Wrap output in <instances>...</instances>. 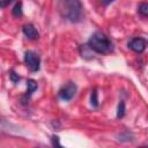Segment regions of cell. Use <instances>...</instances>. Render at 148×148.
<instances>
[{
    "label": "cell",
    "mask_w": 148,
    "mask_h": 148,
    "mask_svg": "<svg viewBox=\"0 0 148 148\" xmlns=\"http://www.w3.org/2000/svg\"><path fill=\"white\" fill-rule=\"evenodd\" d=\"M9 79H10V81H12L13 83H17L21 77H20V75H18L17 73H15L14 71H10V72H9Z\"/></svg>",
    "instance_id": "obj_13"
},
{
    "label": "cell",
    "mask_w": 148,
    "mask_h": 148,
    "mask_svg": "<svg viewBox=\"0 0 148 148\" xmlns=\"http://www.w3.org/2000/svg\"><path fill=\"white\" fill-rule=\"evenodd\" d=\"M52 141H53V145H54V146H56V145H57V146H60L59 142H58V141H59V138H58L57 135H53V136H52Z\"/></svg>",
    "instance_id": "obj_15"
},
{
    "label": "cell",
    "mask_w": 148,
    "mask_h": 148,
    "mask_svg": "<svg viewBox=\"0 0 148 148\" xmlns=\"http://www.w3.org/2000/svg\"><path fill=\"white\" fill-rule=\"evenodd\" d=\"M76 90H77V87H76V84L74 82H67L64 87H61V89L59 90L58 95H59L60 99H62L65 102H68L75 96Z\"/></svg>",
    "instance_id": "obj_4"
},
{
    "label": "cell",
    "mask_w": 148,
    "mask_h": 148,
    "mask_svg": "<svg viewBox=\"0 0 148 148\" xmlns=\"http://www.w3.org/2000/svg\"><path fill=\"white\" fill-rule=\"evenodd\" d=\"M146 46H147V42L141 37H135L131 39L128 43V47L136 53H142L146 50Z\"/></svg>",
    "instance_id": "obj_5"
},
{
    "label": "cell",
    "mask_w": 148,
    "mask_h": 148,
    "mask_svg": "<svg viewBox=\"0 0 148 148\" xmlns=\"http://www.w3.org/2000/svg\"><path fill=\"white\" fill-rule=\"evenodd\" d=\"M13 2V0H0V5H1V7L2 8H5V7H7L9 3H12Z\"/></svg>",
    "instance_id": "obj_14"
},
{
    "label": "cell",
    "mask_w": 148,
    "mask_h": 148,
    "mask_svg": "<svg viewBox=\"0 0 148 148\" xmlns=\"http://www.w3.org/2000/svg\"><path fill=\"white\" fill-rule=\"evenodd\" d=\"M99 1H101V2L103 3V5H105V6H108V5H110V3H111V2L113 1V0H99Z\"/></svg>",
    "instance_id": "obj_16"
},
{
    "label": "cell",
    "mask_w": 148,
    "mask_h": 148,
    "mask_svg": "<svg viewBox=\"0 0 148 148\" xmlns=\"http://www.w3.org/2000/svg\"><path fill=\"white\" fill-rule=\"evenodd\" d=\"M90 104L92 108H97L98 106V95H97V90L94 89L91 90V95H90Z\"/></svg>",
    "instance_id": "obj_10"
},
{
    "label": "cell",
    "mask_w": 148,
    "mask_h": 148,
    "mask_svg": "<svg viewBox=\"0 0 148 148\" xmlns=\"http://www.w3.org/2000/svg\"><path fill=\"white\" fill-rule=\"evenodd\" d=\"M80 52H81L82 58H84V59H91V58H94V56H92V52H94V51L89 47L88 44H86V45H81V47H80Z\"/></svg>",
    "instance_id": "obj_8"
},
{
    "label": "cell",
    "mask_w": 148,
    "mask_h": 148,
    "mask_svg": "<svg viewBox=\"0 0 148 148\" xmlns=\"http://www.w3.org/2000/svg\"><path fill=\"white\" fill-rule=\"evenodd\" d=\"M37 82L35 81V80H32V79H30V80H28L27 81V92H25V95L23 96V98H22V103L23 104H25L28 101H29V98L31 97V95L34 94V91L37 89Z\"/></svg>",
    "instance_id": "obj_7"
},
{
    "label": "cell",
    "mask_w": 148,
    "mask_h": 148,
    "mask_svg": "<svg viewBox=\"0 0 148 148\" xmlns=\"http://www.w3.org/2000/svg\"><path fill=\"white\" fill-rule=\"evenodd\" d=\"M125 116V103L124 101H120L118 104V109H117V118H123Z\"/></svg>",
    "instance_id": "obj_12"
},
{
    "label": "cell",
    "mask_w": 148,
    "mask_h": 148,
    "mask_svg": "<svg viewBox=\"0 0 148 148\" xmlns=\"http://www.w3.org/2000/svg\"><path fill=\"white\" fill-rule=\"evenodd\" d=\"M12 14L14 17H21L22 16V2L21 1H17L15 3V6L12 9Z\"/></svg>",
    "instance_id": "obj_9"
},
{
    "label": "cell",
    "mask_w": 148,
    "mask_h": 148,
    "mask_svg": "<svg viewBox=\"0 0 148 148\" xmlns=\"http://www.w3.org/2000/svg\"><path fill=\"white\" fill-rule=\"evenodd\" d=\"M138 12L143 17H148V3H146V2L140 3L139 7H138Z\"/></svg>",
    "instance_id": "obj_11"
},
{
    "label": "cell",
    "mask_w": 148,
    "mask_h": 148,
    "mask_svg": "<svg viewBox=\"0 0 148 148\" xmlns=\"http://www.w3.org/2000/svg\"><path fill=\"white\" fill-rule=\"evenodd\" d=\"M22 31L25 35V37H28L31 40H36V39L39 38V32L37 31V29L32 24H25V25H23Z\"/></svg>",
    "instance_id": "obj_6"
},
{
    "label": "cell",
    "mask_w": 148,
    "mask_h": 148,
    "mask_svg": "<svg viewBox=\"0 0 148 148\" xmlns=\"http://www.w3.org/2000/svg\"><path fill=\"white\" fill-rule=\"evenodd\" d=\"M88 45L95 53L98 54H108L113 51L112 42L109 39V37L101 31H96L90 36L88 40Z\"/></svg>",
    "instance_id": "obj_2"
},
{
    "label": "cell",
    "mask_w": 148,
    "mask_h": 148,
    "mask_svg": "<svg viewBox=\"0 0 148 148\" xmlns=\"http://www.w3.org/2000/svg\"><path fill=\"white\" fill-rule=\"evenodd\" d=\"M24 62L25 66L31 72H37L40 68V58L39 56L34 51H25L24 53Z\"/></svg>",
    "instance_id": "obj_3"
},
{
    "label": "cell",
    "mask_w": 148,
    "mask_h": 148,
    "mask_svg": "<svg viewBox=\"0 0 148 148\" xmlns=\"http://www.w3.org/2000/svg\"><path fill=\"white\" fill-rule=\"evenodd\" d=\"M60 15L69 22L77 23L82 20V5L80 0H59Z\"/></svg>",
    "instance_id": "obj_1"
}]
</instances>
